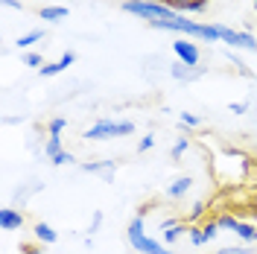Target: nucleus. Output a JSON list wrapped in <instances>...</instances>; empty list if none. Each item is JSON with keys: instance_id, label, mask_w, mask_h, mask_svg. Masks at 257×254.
I'll list each match as a JSON object with an SVG mask.
<instances>
[{"instance_id": "obj_6", "label": "nucleus", "mask_w": 257, "mask_h": 254, "mask_svg": "<svg viewBox=\"0 0 257 254\" xmlns=\"http://www.w3.org/2000/svg\"><path fill=\"white\" fill-rule=\"evenodd\" d=\"M216 234H219V222H208V225H202V228H193L190 242L193 245H205V242H210Z\"/></svg>"}, {"instance_id": "obj_15", "label": "nucleus", "mask_w": 257, "mask_h": 254, "mask_svg": "<svg viewBox=\"0 0 257 254\" xmlns=\"http://www.w3.org/2000/svg\"><path fill=\"white\" fill-rule=\"evenodd\" d=\"M237 234H240L245 242H254V237H257V228H251V225H245V222H240L237 225Z\"/></svg>"}, {"instance_id": "obj_7", "label": "nucleus", "mask_w": 257, "mask_h": 254, "mask_svg": "<svg viewBox=\"0 0 257 254\" xmlns=\"http://www.w3.org/2000/svg\"><path fill=\"white\" fill-rule=\"evenodd\" d=\"M21 225H24V216L18 213L15 207H3V210H0V228H3V231H15Z\"/></svg>"}, {"instance_id": "obj_31", "label": "nucleus", "mask_w": 257, "mask_h": 254, "mask_svg": "<svg viewBox=\"0 0 257 254\" xmlns=\"http://www.w3.org/2000/svg\"><path fill=\"white\" fill-rule=\"evenodd\" d=\"M21 251L24 254H44V251H38V248H32V245H21Z\"/></svg>"}, {"instance_id": "obj_30", "label": "nucleus", "mask_w": 257, "mask_h": 254, "mask_svg": "<svg viewBox=\"0 0 257 254\" xmlns=\"http://www.w3.org/2000/svg\"><path fill=\"white\" fill-rule=\"evenodd\" d=\"M219 254H248V248H222Z\"/></svg>"}, {"instance_id": "obj_19", "label": "nucleus", "mask_w": 257, "mask_h": 254, "mask_svg": "<svg viewBox=\"0 0 257 254\" xmlns=\"http://www.w3.org/2000/svg\"><path fill=\"white\" fill-rule=\"evenodd\" d=\"M173 76H176V79H193V76H196V70H187V67L176 64V67H173Z\"/></svg>"}, {"instance_id": "obj_13", "label": "nucleus", "mask_w": 257, "mask_h": 254, "mask_svg": "<svg viewBox=\"0 0 257 254\" xmlns=\"http://www.w3.org/2000/svg\"><path fill=\"white\" fill-rule=\"evenodd\" d=\"M181 231H184V225H181V222H173L170 228H164V239H167V242H176V239L181 237Z\"/></svg>"}, {"instance_id": "obj_5", "label": "nucleus", "mask_w": 257, "mask_h": 254, "mask_svg": "<svg viewBox=\"0 0 257 254\" xmlns=\"http://www.w3.org/2000/svg\"><path fill=\"white\" fill-rule=\"evenodd\" d=\"M173 53H176L178 59L184 62V67H196L199 64V47L193 44V41H187V38H178V41H173Z\"/></svg>"}, {"instance_id": "obj_21", "label": "nucleus", "mask_w": 257, "mask_h": 254, "mask_svg": "<svg viewBox=\"0 0 257 254\" xmlns=\"http://www.w3.org/2000/svg\"><path fill=\"white\" fill-rule=\"evenodd\" d=\"M208 3H210V0H193L190 6H187V12H205V9H208Z\"/></svg>"}, {"instance_id": "obj_23", "label": "nucleus", "mask_w": 257, "mask_h": 254, "mask_svg": "<svg viewBox=\"0 0 257 254\" xmlns=\"http://www.w3.org/2000/svg\"><path fill=\"white\" fill-rule=\"evenodd\" d=\"M70 161H73V155H70V152H59V155H56V158H53V164H56V167H62V164H70Z\"/></svg>"}, {"instance_id": "obj_8", "label": "nucleus", "mask_w": 257, "mask_h": 254, "mask_svg": "<svg viewBox=\"0 0 257 254\" xmlns=\"http://www.w3.org/2000/svg\"><path fill=\"white\" fill-rule=\"evenodd\" d=\"M73 62H76V53H70V50H67V53H64V56L59 59V62L44 64V67H41V76H56V73H62L64 67H70Z\"/></svg>"}, {"instance_id": "obj_25", "label": "nucleus", "mask_w": 257, "mask_h": 254, "mask_svg": "<svg viewBox=\"0 0 257 254\" xmlns=\"http://www.w3.org/2000/svg\"><path fill=\"white\" fill-rule=\"evenodd\" d=\"M24 62L30 64V67H38V64H41V56H38V53H27V56H24Z\"/></svg>"}, {"instance_id": "obj_16", "label": "nucleus", "mask_w": 257, "mask_h": 254, "mask_svg": "<svg viewBox=\"0 0 257 254\" xmlns=\"http://www.w3.org/2000/svg\"><path fill=\"white\" fill-rule=\"evenodd\" d=\"M114 167V161H99V164H85L82 170L85 173H102V170H111Z\"/></svg>"}, {"instance_id": "obj_12", "label": "nucleus", "mask_w": 257, "mask_h": 254, "mask_svg": "<svg viewBox=\"0 0 257 254\" xmlns=\"http://www.w3.org/2000/svg\"><path fill=\"white\" fill-rule=\"evenodd\" d=\"M41 38H44V32H41V30H32V32H27V35H21V38H18V47H30V44L41 41Z\"/></svg>"}, {"instance_id": "obj_10", "label": "nucleus", "mask_w": 257, "mask_h": 254, "mask_svg": "<svg viewBox=\"0 0 257 254\" xmlns=\"http://www.w3.org/2000/svg\"><path fill=\"white\" fill-rule=\"evenodd\" d=\"M190 190V178H187V175H184V178H176V181H173V184H170V196H173V199H178V196H184V193Z\"/></svg>"}, {"instance_id": "obj_22", "label": "nucleus", "mask_w": 257, "mask_h": 254, "mask_svg": "<svg viewBox=\"0 0 257 254\" xmlns=\"http://www.w3.org/2000/svg\"><path fill=\"white\" fill-rule=\"evenodd\" d=\"M216 222H219V228H231V231H237V219H234V216H222V219H216Z\"/></svg>"}, {"instance_id": "obj_29", "label": "nucleus", "mask_w": 257, "mask_h": 254, "mask_svg": "<svg viewBox=\"0 0 257 254\" xmlns=\"http://www.w3.org/2000/svg\"><path fill=\"white\" fill-rule=\"evenodd\" d=\"M245 108H248L245 102H231V111H234V114H242V111H245Z\"/></svg>"}, {"instance_id": "obj_2", "label": "nucleus", "mask_w": 257, "mask_h": 254, "mask_svg": "<svg viewBox=\"0 0 257 254\" xmlns=\"http://www.w3.org/2000/svg\"><path fill=\"white\" fill-rule=\"evenodd\" d=\"M126 237H128V242H132V248H138L141 254H173L170 248H164L158 239H149L144 234V216H141V213L128 222Z\"/></svg>"}, {"instance_id": "obj_18", "label": "nucleus", "mask_w": 257, "mask_h": 254, "mask_svg": "<svg viewBox=\"0 0 257 254\" xmlns=\"http://www.w3.org/2000/svg\"><path fill=\"white\" fill-rule=\"evenodd\" d=\"M164 3H167L173 12H178V15H181V12H187V6H190L193 0H164Z\"/></svg>"}, {"instance_id": "obj_9", "label": "nucleus", "mask_w": 257, "mask_h": 254, "mask_svg": "<svg viewBox=\"0 0 257 254\" xmlns=\"http://www.w3.org/2000/svg\"><path fill=\"white\" fill-rule=\"evenodd\" d=\"M35 237L50 245V242H56V239H59V234H56V231H53L47 222H38V225H35Z\"/></svg>"}, {"instance_id": "obj_20", "label": "nucleus", "mask_w": 257, "mask_h": 254, "mask_svg": "<svg viewBox=\"0 0 257 254\" xmlns=\"http://www.w3.org/2000/svg\"><path fill=\"white\" fill-rule=\"evenodd\" d=\"M152 146H155V135H146L144 141L138 143V149H141V152H149V149H152Z\"/></svg>"}, {"instance_id": "obj_33", "label": "nucleus", "mask_w": 257, "mask_h": 254, "mask_svg": "<svg viewBox=\"0 0 257 254\" xmlns=\"http://www.w3.org/2000/svg\"><path fill=\"white\" fill-rule=\"evenodd\" d=\"M254 12H257V0H254Z\"/></svg>"}, {"instance_id": "obj_17", "label": "nucleus", "mask_w": 257, "mask_h": 254, "mask_svg": "<svg viewBox=\"0 0 257 254\" xmlns=\"http://www.w3.org/2000/svg\"><path fill=\"white\" fill-rule=\"evenodd\" d=\"M64 126H67V120H64V117H56V120H50V135H53V138H59V135L64 132Z\"/></svg>"}, {"instance_id": "obj_26", "label": "nucleus", "mask_w": 257, "mask_h": 254, "mask_svg": "<svg viewBox=\"0 0 257 254\" xmlns=\"http://www.w3.org/2000/svg\"><path fill=\"white\" fill-rule=\"evenodd\" d=\"M202 213H205V202H196V205H193V210H190V219L202 216Z\"/></svg>"}, {"instance_id": "obj_3", "label": "nucleus", "mask_w": 257, "mask_h": 254, "mask_svg": "<svg viewBox=\"0 0 257 254\" xmlns=\"http://www.w3.org/2000/svg\"><path fill=\"white\" fill-rule=\"evenodd\" d=\"M132 132H135V126L128 120H99L96 126L85 132V138L88 141H105V138H126Z\"/></svg>"}, {"instance_id": "obj_14", "label": "nucleus", "mask_w": 257, "mask_h": 254, "mask_svg": "<svg viewBox=\"0 0 257 254\" xmlns=\"http://www.w3.org/2000/svg\"><path fill=\"white\" fill-rule=\"evenodd\" d=\"M59 152H62V138H53V135H50L47 146H44V155H50V158H56Z\"/></svg>"}, {"instance_id": "obj_4", "label": "nucleus", "mask_w": 257, "mask_h": 254, "mask_svg": "<svg viewBox=\"0 0 257 254\" xmlns=\"http://www.w3.org/2000/svg\"><path fill=\"white\" fill-rule=\"evenodd\" d=\"M216 27H219V41L231 44V47L257 50V38H254V35H248V32H240V30H231V27H222V24H216Z\"/></svg>"}, {"instance_id": "obj_28", "label": "nucleus", "mask_w": 257, "mask_h": 254, "mask_svg": "<svg viewBox=\"0 0 257 254\" xmlns=\"http://www.w3.org/2000/svg\"><path fill=\"white\" fill-rule=\"evenodd\" d=\"M3 6H9V9H18V12H24V3L21 0H0Z\"/></svg>"}, {"instance_id": "obj_32", "label": "nucleus", "mask_w": 257, "mask_h": 254, "mask_svg": "<svg viewBox=\"0 0 257 254\" xmlns=\"http://www.w3.org/2000/svg\"><path fill=\"white\" fill-rule=\"evenodd\" d=\"M144 3H164V0H144Z\"/></svg>"}, {"instance_id": "obj_27", "label": "nucleus", "mask_w": 257, "mask_h": 254, "mask_svg": "<svg viewBox=\"0 0 257 254\" xmlns=\"http://www.w3.org/2000/svg\"><path fill=\"white\" fill-rule=\"evenodd\" d=\"M184 149H187V141H184V138H181V141H178L176 146H173V158H178V155H181V152H184Z\"/></svg>"}, {"instance_id": "obj_34", "label": "nucleus", "mask_w": 257, "mask_h": 254, "mask_svg": "<svg viewBox=\"0 0 257 254\" xmlns=\"http://www.w3.org/2000/svg\"><path fill=\"white\" fill-rule=\"evenodd\" d=\"M254 242H257V237H254Z\"/></svg>"}, {"instance_id": "obj_24", "label": "nucleus", "mask_w": 257, "mask_h": 254, "mask_svg": "<svg viewBox=\"0 0 257 254\" xmlns=\"http://www.w3.org/2000/svg\"><path fill=\"white\" fill-rule=\"evenodd\" d=\"M181 123H184V126H199V123H202V120H199V117H196V114L184 111V114H181Z\"/></svg>"}, {"instance_id": "obj_1", "label": "nucleus", "mask_w": 257, "mask_h": 254, "mask_svg": "<svg viewBox=\"0 0 257 254\" xmlns=\"http://www.w3.org/2000/svg\"><path fill=\"white\" fill-rule=\"evenodd\" d=\"M123 12L144 18L146 24H149V21H173V18L178 15V12H173L167 3H144V0H123Z\"/></svg>"}, {"instance_id": "obj_11", "label": "nucleus", "mask_w": 257, "mask_h": 254, "mask_svg": "<svg viewBox=\"0 0 257 254\" xmlns=\"http://www.w3.org/2000/svg\"><path fill=\"white\" fill-rule=\"evenodd\" d=\"M41 18L44 21H59V18H67V9L64 6H44L41 9Z\"/></svg>"}]
</instances>
